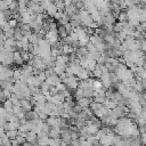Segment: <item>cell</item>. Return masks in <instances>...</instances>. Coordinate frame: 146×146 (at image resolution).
Masks as SVG:
<instances>
[{"instance_id":"1","label":"cell","mask_w":146,"mask_h":146,"mask_svg":"<svg viewBox=\"0 0 146 146\" xmlns=\"http://www.w3.org/2000/svg\"><path fill=\"white\" fill-rule=\"evenodd\" d=\"M62 82L66 86V88H68V89H75V88L78 87L79 79L75 78L73 74H71V75H66V76H64V78L62 79Z\"/></svg>"},{"instance_id":"2","label":"cell","mask_w":146,"mask_h":146,"mask_svg":"<svg viewBox=\"0 0 146 146\" xmlns=\"http://www.w3.org/2000/svg\"><path fill=\"white\" fill-rule=\"evenodd\" d=\"M44 81H46L49 86H56L57 83L62 82V79L59 78V75H57V74H52V75H50V76H47Z\"/></svg>"},{"instance_id":"3","label":"cell","mask_w":146,"mask_h":146,"mask_svg":"<svg viewBox=\"0 0 146 146\" xmlns=\"http://www.w3.org/2000/svg\"><path fill=\"white\" fill-rule=\"evenodd\" d=\"M46 11H47V15H49L50 17H54V15H55V13L57 11V8H56V5L55 3H49L48 6H47V8H46Z\"/></svg>"},{"instance_id":"4","label":"cell","mask_w":146,"mask_h":146,"mask_svg":"<svg viewBox=\"0 0 146 146\" xmlns=\"http://www.w3.org/2000/svg\"><path fill=\"white\" fill-rule=\"evenodd\" d=\"M102 105L105 107V108H107V110H112V108H114L115 106H116V103L114 102V100H112V99H105L103 103H102Z\"/></svg>"},{"instance_id":"5","label":"cell","mask_w":146,"mask_h":146,"mask_svg":"<svg viewBox=\"0 0 146 146\" xmlns=\"http://www.w3.org/2000/svg\"><path fill=\"white\" fill-rule=\"evenodd\" d=\"M5 133H6V136L11 140V139H15V138H16V136H17V133H18V130H7V131H5Z\"/></svg>"},{"instance_id":"6","label":"cell","mask_w":146,"mask_h":146,"mask_svg":"<svg viewBox=\"0 0 146 146\" xmlns=\"http://www.w3.org/2000/svg\"><path fill=\"white\" fill-rule=\"evenodd\" d=\"M119 21L120 22H125V21H128V15H127V11H120L119 13Z\"/></svg>"},{"instance_id":"7","label":"cell","mask_w":146,"mask_h":146,"mask_svg":"<svg viewBox=\"0 0 146 146\" xmlns=\"http://www.w3.org/2000/svg\"><path fill=\"white\" fill-rule=\"evenodd\" d=\"M14 1H16V0H14Z\"/></svg>"}]
</instances>
